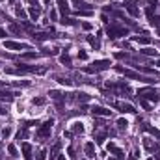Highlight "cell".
<instances>
[{"mask_svg": "<svg viewBox=\"0 0 160 160\" xmlns=\"http://www.w3.org/2000/svg\"><path fill=\"white\" fill-rule=\"evenodd\" d=\"M116 71H117V73H121V75H125L127 78H136V80H143V82H149V84H156V82H158V80H154V78H147V76H142L140 73H136V71L125 69V67H121V65H117V67H116Z\"/></svg>", "mask_w": 160, "mask_h": 160, "instance_id": "cell-1", "label": "cell"}, {"mask_svg": "<svg viewBox=\"0 0 160 160\" xmlns=\"http://www.w3.org/2000/svg\"><path fill=\"white\" fill-rule=\"evenodd\" d=\"M106 34H108V37L110 39H117V37H123V35H128V28H125V26H121V24H110L108 28H106Z\"/></svg>", "mask_w": 160, "mask_h": 160, "instance_id": "cell-2", "label": "cell"}, {"mask_svg": "<svg viewBox=\"0 0 160 160\" xmlns=\"http://www.w3.org/2000/svg\"><path fill=\"white\" fill-rule=\"evenodd\" d=\"M112 63H110V60H97V61H93L89 67H82V71L84 73H99V71H104V69H108Z\"/></svg>", "mask_w": 160, "mask_h": 160, "instance_id": "cell-3", "label": "cell"}, {"mask_svg": "<svg viewBox=\"0 0 160 160\" xmlns=\"http://www.w3.org/2000/svg\"><path fill=\"white\" fill-rule=\"evenodd\" d=\"M138 97L140 99H147V101H153V102H158L160 101V93L153 87H142L138 89Z\"/></svg>", "mask_w": 160, "mask_h": 160, "instance_id": "cell-4", "label": "cell"}, {"mask_svg": "<svg viewBox=\"0 0 160 160\" xmlns=\"http://www.w3.org/2000/svg\"><path fill=\"white\" fill-rule=\"evenodd\" d=\"M52 125H54V119H47V121H45L41 127H39V130H37V140H47L49 138V136H50V130H52Z\"/></svg>", "mask_w": 160, "mask_h": 160, "instance_id": "cell-5", "label": "cell"}, {"mask_svg": "<svg viewBox=\"0 0 160 160\" xmlns=\"http://www.w3.org/2000/svg\"><path fill=\"white\" fill-rule=\"evenodd\" d=\"M112 106L117 108V110L123 112V113H136V108H134L132 104H128V102H117V101H113Z\"/></svg>", "mask_w": 160, "mask_h": 160, "instance_id": "cell-6", "label": "cell"}, {"mask_svg": "<svg viewBox=\"0 0 160 160\" xmlns=\"http://www.w3.org/2000/svg\"><path fill=\"white\" fill-rule=\"evenodd\" d=\"M106 87H112V89H117L121 93H130V87L127 82H106Z\"/></svg>", "mask_w": 160, "mask_h": 160, "instance_id": "cell-7", "label": "cell"}, {"mask_svg": "<svg viewBox=\"0 0 160 160\" xmlns=\"http://www.w3.org/2000/svg\"><path fill=\"white\" fill-rule=\"evenodd\" d=\"M4 47L8 50H24V49H28V45L26 43H19V41H4Z\"/></svg>", "mask_w": 160, "mask_h": 160, "instance_id": "cell-8", "label": "cell"}, {"mask_svg": "<svg viewBox=\"0 0 160 160\" xmlns=\"http://www.w3.org/2000/svg\"><path fill=\"white\" fill-rule=\"evenodd\" d=\"M91 113L93 116H101V117H110V113H112V110H108V108H104V106H91Z\"/></svg>", "mask_w": 160, "mask_h": 160, "instance_id": "cell-9", "label": "cell"}, {"mask_svg": "<svg viewBox=\"0 0 160 160\" xmlns=\"http://www.w3.org/2000/svg\"><path fill=\"white\" fill-rule=\"evenodd\" d=\"M125 8H127V11H128L132 17H140V9L136 8V0H127Z\"/></svg>", "mask_w": 160, "mask_h": 160, "instance_id": "cell-10", "label": "cell"}, {"mask_svg": "<svg viewBox=\"0 0 160 160\" xmlns=\"http://www.w3.org/2000/svg\"><path fill=\"white\" fill-rule=\"evenodd\" d=\"M106 149H108L112 154H116V158H125V153H123V149H119L116 143H112V142H110V143L106 145Z\"/></svg>", "mask_w": 160, "mask_h": 160, "instance_id": "cell-11", "label": "cell"}, {"mask_svg": "<svg viewBox=\"0 0 160 160\" xmlns=\"http://www.w3.org/2000/svg\"><path fill=\"white\" fill-rule=\"evenodd\" d=\"M58 9L63 13V15H67V13H69L71 11V8H69V2H67V0H58Z\"/></svg>", "mask_w": 160, "mask_h": 160, "instance_id": "cell-12", "label": "cell"}, {"mask_svg": "<svg viewBox=\"0 0 160 160\" xmlns=\"http://www.w3.org/2000/svg\"><path fill=\"white\" fill-rule=\"evenodd\" d=\"M84 153H86L89 158H93V156H95V143H93V142H87V143L84 145Z\"/></svg>", "mask_w": 160, "mask_h": 160, "instance_id": "cell-13", "label": "cell"}, {"mask_svg": "<svg viewBox=\"0 0 160 160\" xmlns=\"http://www.w3.org/2000/svg\"><path fill=\"white\" fill-rule=\"evenodd\" d=\"M143 147H145L147 151H153V153H154V151H160V149H158V145H156L151 138H145V140H143Z\"/></svg>", "mask_w": 160, "mask_h": 160, "instance_id": "cell-14", "label": "cell"}, {"mask_svg": "<svg viewBox=\"0 0 160 160\" xmlns=\"http://www.w3.org/2000/svg\"><path fill=\"white\" fill-rule=\"evenodd\" d=\"M20 149H22V153H24V160H32V145L30 143H22Z\"/></svg>", "mask_w": 160, "mask_h": 160, "instance_id": "cell-15", "label": "cell"}, {"mask_svg": "<svg viewBox=\"0 0 160 160\" xmlns=\"http://www.w3.org/2000/svg\"><path fill=\"white\" fill-rule=\"evenodd\" d=\"M143 130H147L153 138H156V140H160V130L158 128H154V127H151V125H143Z\"/></svg>", "mask_w": 160, "mask_h": 160, "instance_id": "cell-16", "label": "cell"}, {"mask_svg": "<svg viewBox=\"0 0 160 160\" xmlns=\"http://www.w3.org/2000/svg\"><path fill=\"white\" fill-rule=\"evenodd\" d=\"M32 37H34L35 41H45V39H50V37H54V35H50L49 32H39V34H32Z\"/></svg>", "mask_w": 160, "mask_h": 160, "instance_id": "cell-17", "label": "cell"}, {"mask_svg": "<svg viewBox=\"0 0 160 160\" xmlns=\"http://www.w3.org/2000/svg\"><path fill=\"white\" fill-rule=\"evenodd\" d=\"M132 41L140 43V45H149V43H151V37H147V35H134Z\"/></svg>", "mask_w": 160, "mask_h": 160, "instance_id": "cell-18", "label": "cell"}, {"mask_svg": "<svg viewBox=\"0 0 160 160\" xmlns=\"http://www.w3.org/2000/svg\"><path fill=\"white\" fill-rule=\"evenodd\" d=\"M71 2L78 8V9H91V6L87 2H84V0H71Z\"/></svg>", "mask_w": 160, "mask_h": 160, "instance_id": "cell-19", "label": "cell"}, {"mask_svg": "<svg viewBox=\"0 0 160 160\" xmlns=\"http://www.w3.org/2000/svg\"><path fill=\"white\" fill-rule=\"evenodd\" d=\"M28 15H30L34 20H37V19H39V15H41V9H39V8H35V6H32V8L28 9Z\"/></svg>", "mask_w": 160, "mask_h": 160, "instance_id": "cell-20", "label": "cell"}, {"mask_svg": "<svg viewBox=\"0 0 160 160\" xmlns=\"http://www.w3.org/2000/svg\"><path fill=\"white\" fill-rule=\"evenodd\" d=\"M49 95H50V99H56V101H60V102L65 99V95H61L60 91H56V89H50V93H49Z\"/></svg>", "mask_w": 160, "mask_h": 160, "instance_id": "cell-21", "label": "cell"}, {"mask_svg": "<svg viewBox=\"0 0 160 160\" xmlns=\"http://www.w3.org/2000/svg\"><path fill=\"white\" fill-rule=\"evenodd\" d=\"M15 13H17V17L22 19V20H26V17H28V11H26V9H22V8H17Z\"/></svg>", "mask_w": 160, "mask_h": 160, "instance_id": "cell-22", "label": "cell"}, {"mask_svg": "<svg viewBox=\"0 0 160 160\" xmlns=\"http://www.w3.org/2000/svg\"><path fill=\"white\" fill-rule=\"evenodd\" d=\"M45 102H47V99H45V97H34L32 99V104L34 106H43Z\"/></svg>", "mask_w": 160, "mask_h": 160, "instance_id": "cell-23", "label": "cell"}, {"mask_svg": "<svg viewBox=\"0 0 160 160\" xmlns=\"http://www.w3.org/2000/svg\"><path fill=\"white\" fill-rule=\"evenodd\" d=\"M60 61H61L63 65H71V56L67 54V52H65V54H60Z\"/></svg>", "mask_w": 160, "mask_h": 160, "instance_id": "cell-24", "label": "cell"}, {"mask_svg": "<svg viewBox=\"0 0 160 160\" xmlns=\"http://www.w3.org/2000/svg\"><path fill=\"white\" fill-rule=\"evenodd\" d=\"M13 95H17V93H9V91H0V99H4V101H11Z\"/></svg>", "mask_w": 160, "mask_h": 160, "instance_id": "cell-25", "label": "cell"}, {"mask_svg": "<svg viewBox=\"0 0 160 160\" xmlns=\"http://www.w3.org/2000/svg\"><path fill=\"white\" fill-rule=\"evenodd\" d=\"M142 54H145V56H158V50H154V49L147 47V49H143V50H142Z\"/></svg>", "mask_w": 160, "mask_h": 160, "instance_id": "cell-26", "label": "cell"}, {"mask_svg": "<svg viewBox=\"0 0 160 160\" xmlns=\"http://www.w3.org/2000/svg\"><path fill=\"white\" fill-rule=\"evenodd\" d=\"M89 99H91V97H89L87 93H76V101H78V102H87Z\"/></svg>", "mask_w": 160, "mask_h": 160, "instance_id": "cell-27", "label": "cell"}, {"mask_svg": "<svg viewBox=\"0 0 160 160\" xmlns=\"http://www.w3.org/2000/svg\"><path fill=\"white\" fill-rule=\"evenodd\" d=\"M84 132V125L82 123H75L73 125V134H82Z\"/></svg>", "mask_w": 160, "mask_h": 160, "instance_id": "cell-28", "label": "cell"}, {"mask_svg": "<svg viewBox=\"0 0 160 160\" xmlns=\"http://www.w3.org/2000/svg\"><path fill=\"white\" fill-rule=\"evenodd\" d=\"M60 147H61V143H60V142H58V143H54V147H52V151H50V160H54V158L58 156L56 153L60 151Z\"/></svg>", "mask_w": 160, "mask_h": 160, "instance_id": "cell-29", "label": "cell"}, {"mask_svg": "<svg viewBox=\"0 0 160 160\" xmlns=\"http://www.w3.org/2000/svg\"><path fill=\"white\" fill-rule=\"evenodd\" d=\"M87 43H89V45H91L93 49H101V43H99L97 39H93L91 35H87Z\"/></svg>", "mask_w": 160, "mask_h": 160, "instance_id": "cell-30", "label": "cell"}, {"mask_svg": "<svg viewBox=\"0 0 160 160\" xmlns=\"http://www.w3.org/2000/svg\"><path fill=\"white\" fill-rule=\"evenodd\" d=\"M35 158H37V160H47V151H45V149H41V151H37V154H35Z\"/></svg>", "mask_w": 160, "mask_h": 160, "instance_id": "cell-31", "label": "cell"}, {"mask_svg": "<svg viewBox=\"0 0 160 160\" xmlns=\"http://www.w3.org/2000/svg\"><path fill=\"white\" fill-rule=\"evenodd\" d=\"M117 127H119V128H121V130H123V128H127V127H128V121H127V119H123V117H121V119H117Z\"/></svg>", "mask_w": 160, "mask_h": 160, "instance_id": "cell-32", "label": "cell"}, {"mask_svg": "<svg viewBox=\"0 0 160 160\" xmlns=\"http://www.w3.org/2000/svg\"><path fill=\"white\" fill-rule=\"evenodd\" d=\"M8 151H9V154H11L13 158H17V156H19V151H17V147H15V145H9V147H8Z\"/></svg>", "mask_w": 160, "mask_h": 160, "instance_id": "cell-33", "label": "cell"}, {"mask_svg": "<svg viewBox=\"0 0 160 160\" xmlns=\"http://www.w3.org/2000/svg\"><path fill=\"white\" fill-rule=\"evenodd\" d=\"M56 78H58V82H60V84H63V86H71V84H73L69 78H63V76H56Z\"/></svg>", "mask_w": 160, "mask_h": 160, "instance_id": "cell-34", "label": "cell"}, {"mask_svg": "<svg viewBox=\"0 0 160 160\" xmlns=\"http://www.w3.org/2000/svg\"><path fill=\"white\" fill-rule=\"evenodd\" d=\"M60 22H61V24H67V26H73V24H75V20H73V19H67V17H63Z\"/></svg>", "mask_w": 160, "mask_h": 160, "instance_id": "cell-35", "label": "cell"}, {"mask_svg": "<svg viewBox=\"0 0 160 160\" xmlns=\"http://www.w3.org/2000/svg\"><path fill=\"white\" fill-rule=\"evenodd\" d=\"M9 136H11V128H9V127H6V128L2 130V138H4V140H8Z\"/></svg>", "mask_w": 160, "mask_h": 160, "instance_id": "cell-36", "label": "cell"}, {"mask_svg": "<svg viewBox=\"0 0 160 160\" xmlns=\"http://www.w3.org/2000/svg\"><path fill=\"white\" fill-rule=\"evenodd\" d=\"M35 56H37L35 52H24V54H22L20 58H22V60H32V58H35Z\"/></svg>", "mask_w": 160, "mask_h": 160, "instance_id": "cell-37", "label": "cell"}, {"mask_svg": "<svg viewBox=\"0 0 160 160\" xmlns=\"http://www.w3.org/2000/svg\"><path fill=\"white\" fill-rule=\"evenodd\" d=\"M9 30H11L13 34H20V26H19V24H9Z\"/></svg>", "mask_w": 160, "mask_h": 160, "instance_id": "cell-38", "label": "cell"}, {"mask_svg": "<svg viewBox=\"0 0 160 160\" xmlns=\"http://www.w3.org/2000/svg\"><path fill=\"white\" fill-rule=\"evenodd\" d=\"M78 60L86 61V60H87V52H86V50H78Z\"/></svg>", "mask_w": 160, "mask_h": 160, "instance_id": "cell-39", "label": "cell"}, {"mask_svg": "<svg viewBox=\"0 0 160 160\" xmlns=\"http://www.w3.org/2000/svg\"><path fill=\"white\" fill-rule=\"evenodd\" d=\"M43 54H45V56H58L60 52H58V50H47V49H45Z\"/></svg>", "mask_w": 160, "mask_h": 160, "instance_id": "cell-40", "label": "cell"}, {"mask_svg": "<svg viewBox=\"0 0 160 160\" xmlns=\"http://www.w3.org/2000/svg\"><path fill=\"white\" fill-rule=\"evenodd\" d=\"M136 69H138V71H143V73H149V75L153 73L151 69H147V67H140V65H136Z\"/></svg>", "mask_w": 160, "mask_h": 160, "instance_id": "cell-41", "label": "cell"}, {"mask_svg": "<svg viewBox=\"0 0 160 160\" xmlns=\"http://www.w3.org/2000/svg\"><path fill=\"white\" fill-rule=\"evenodd\" d=\"M140 104H142V106H143L145 110H149V108H151V106H149V102H147L145 99H140Z\"/></svg>", "mask_w": 160, "mask_h": 160, "instance_id": "cell-42", "label": "cell"}, {"mask_svg": "<svg viewBox=\"0 0 160 160\" xmlns=\"http://www.w3.org/2000/svg\"><path fill=\"white\" fill-rule=\"evenodd\" d=\"M156 6H158V0H149V8H153V9H154Z\"/></svg>", "mask_w": 160, "mask_h": 160, "instance_id": "cell-43", "label": "cell"}, {"mask_svg": "<svg viewBox=\"0 0 160 160\" xmlns=\"http://www.w3.org/2000/svg\"><path fill=\"white\" fill-rule=\"evenodd\" d=\"M50 19H52V20H56V19H58V11H56V9H52V11H50Z\"/></svg>", "mask_w": 160, "mask_h": 160, "instance_id": "cell-44", "label": "cell"}, {"mask_svg": "<svg viewBox=\"0 0 160 160\" xmlns=\"http://www.w3.org/2000/svg\"><path fill=\"white\" fill-rule=\"evenodd\" d=\"M97 143H104V134H99L97 136Z\"/></svg>", "mask_w": 160, "mask_h": 160, "instance_id": "cell-45", "label": "cell"}, {"mask_svg": "<svg viewBox=\"0 0 160 160\" xmlns=\"http://www.w3.org/2000/svg\"><path fill=\"white\" fill-rule=\"evenodd\" d=\"M82 28L84 30H91V24H89V22H82Z\"/></svg>", "mask_w": 160, "mask_h": 160, "instance_id": "cell-46", "label": "cell"}, {"mask_svg": "<svg viewBox=\"0 0 160 160\" xmlns=\"http://www.w3.org/2000/svg\"><path fill=\"white\" fill-rule=\"evenodd\" d=\"M6 35H8L6 30H4V28H0V37H6Z\"/></svg>", "mask_w": 160, "mask_h": 160, "instance_id": "cell-47", "label": "cell"}, {"mask_svg": "<svg viewBox=\"0 0 160 160\" xmlns=\"http://www.w3.org/2000/svg\"><path fill=\"white\" fill-rule=\"evenodd\" d=\"M8 113V110H4V108H0V116H6Z\"/></svg>", "mask_w": 160, "mask_h": 160, "instance_id": "cell-48", "label": "cell"}, {"mask_svg": "<svg viewBox=\"0 0 160 160\" xmlns=\"http://www.w3.org/2000/svg\"><path fill=\"white\" fill-rule=\"evenodd\" d=\"M56 160H65V154H58V156H56Z\"/></svg>", "mask_w": 160, "mask_h": 160, "instance_id": "cell-49", "label": "cell"}, {"mask_svg": "<svg viewBox=\"0 0 160 160\" xmlns=\"http://www.w3.org/2000/svg\"><path fill=\"white\" fill-rule=\"evenodd\" d=\"M128 160H138V156H136V154H132V156H128Z\"/></svg>", "mask_w": 160, "mask_h": 160, "instance_id": "cell-50", "label": "cell"}, {"mask_svg": "<svg viewBox=\"0 0 160 160\" xmlns=\"http://www.w3.org/2000/svg\"><path fill=\"white\" fill-rule=\"evenodd\" d=\"M154 158H156V160H160V151H156V154H154Z\"/></svg>", "mask_w": 160, "mask_h": 160, "instance_id": "cell-51", "label": "cell"}, {"mask_svg": "<svg viewBox=\"0 0 160 160\" xmlns=\"http://www.w3.org/2000/svg\"><path fill=\"white\" fill-rule=\"evenodd\" d=\"M28 2H30L32 6H35V4H37V0H28Z\"/></svg>", "mask_w": 160, "mask_h": 160, "instance_id": "cell-52", "label": "cell"}, {"mask_svg": "<svg viewBox=\"0 0 160 160\" xmlns=\"http://www.w3.org/2000/svg\"><path fill=\"white\" fill-rule=\"evenodd\" d=\"M43 2H45V4H50V2H52V0H43Z\"/></svg>", "mask_w": 160, "mask_h": 160, "instance_id": "cell-53", "label": "cell"}, {"mask_svg": "<svg viewBox=\"0 0 160 160\" xmlns=\"http://www.w3.org/2000/svg\"><path fill=\"white\" fill-rule=\"evenodd\" d=\"M154 65H158V67H160V60H156V61H154Z\"/></svg>", "mask_w": 160, "mask_h": 160, "instance_id": "cell-54", "label": "cell"}, {"mask_svg": "<svg viewBox=\"0 0 160 160\" xmlns=\"http://www.w3.org/2000/svg\"><path fill=\"white\" fill-rule=\"evenodd\" d=\"M108 160H119V158H108Z\"/></svg>", "mask_w": 160, "mask_h": 160, "instance_id": "cell-55", "label": "cell"}]
</instances>
